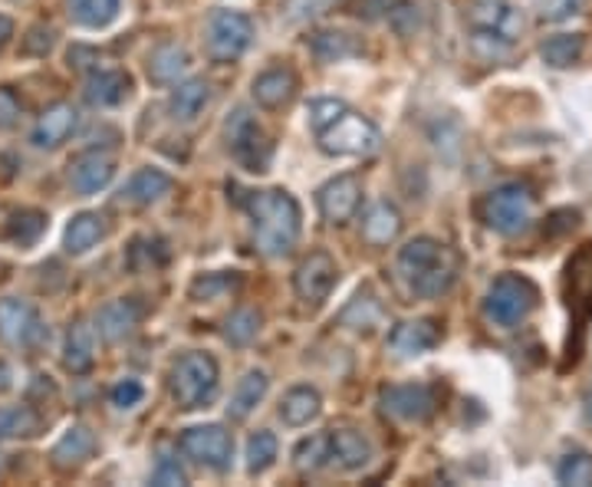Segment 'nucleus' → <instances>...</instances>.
Segmentation results:
<instances>
[{"instance_id":"nucleus-1","label":"nucleus","mask_w":592,"mask_h":487,"mask_svg":"<svg viewBox=\"0 0 592 487\" xmlns=\"http://www.w3.org/2000/svg\"><path fill=\"white\" fill-rule=\"evenodd\" d=\"M395 271L415 296L438 300L455 287L458 271H461V257L435 237H411L398 251Z\"/></svg>"},{"instance_id":"nucleus-2","label":"nucleus","mask_w":592,"mask_h":487,"mask_svg":"<svg viewBox=\"0 0 592 487\" xmlns=\"http://www.w3.org/2000/svg\"><path fill=\"white\" fill-rule=\"evenodd\" d=\"M244 207L254 221L257 251L264 257H287L303 231V214L296 197L280 189H264V192H251Z\"/></svg>"},{"instance_id":"nucleus-3","label":"nucleus","mask_w":592,"mask_h":487,"mask_svg":"<svg viewBox=\"0 0 592 487\" xmlns=\"http://www.w3.org/2000/svg\"><path fill=\"white\" fill-rule=\"evenodd\" d=\"M217 379H221L217 359H214L211 353L192 349V353H185V356L172 366L169 392H172V398H175L178 408L195 412V408H207V405L214 402Z\"/></svg>"},{"instance_id":"nucleus-4","label":"nucleus","mask_w":592,"mask_h":487,"mask_svg":"<svg viewBox=\"0 0 592 487\" xmlns=\"http://www.w3.org/2000/svg\"><path fill=\"white\" fill-rule=\"evenodd\" d=\"M533 211H537V195L520 182L500 185L478 201V217L503 237L523 234L533 224Z\"/></svg>"},{"instance_id":"nucleus-5","label":"nucleus","mask_w":592,"mask_h":487,"mask_svg":"<svg viewBox=\"0 0 592 487\" xmlns=\"http://www.w3.org/2000/svg\"><path fill=\"white\" fill-rule=\"evenodd\" d=\"M540 306V291L523 274H500L484 296V316L493 326H520Z\"/></svg>"},{"instance_id":"nucleus-6","label":"nucleus","mask_w":592,"mask_h":487,"mask_svg":"<svg viewBox=\"0 0 592 487\" xmlns=\"http://www.w3.org/2000/svg\"><path fill=\"white\" fill-rule=\"evenodd\" d=\"M319 149L336 159H366L376 155L382 145V132L359 112H343L336 122H329L323 132H316Z\"/></svg>"},{"instance_id":"nucleus-7","label":"nucleus","mask_w":592,"mask_h":487,"mask_svg":"<svg viewBox=\"0 0 592 487\" xmlns=\"http://www.w3.org/2000/svg\"><path fill=\"white\" fill-rule=\"evenodd\" d=\"M254 43V20L241 10H214L207 20V53L217 63H234Z\"/></svg>"},{"instance_id":"nucleus-8","label":"nucleus","mask_w":592,"mask_h":487,"mask_svg":"<svg viewBox=\"0 0 592 487\" xmlns=\"http://www.w3.org/2000/svg\"><path fill=\"white\" fill-rule=\"evenodd\" d=\"M227 149L231 155L247 169V172H264L271 165L274 155V142L267 139V132L257 125V119L247 109H234V115L227 119Z\"/></svg>"},{"instance_id":"nucleus-9","label":"nucleus","mask_w":592,"mask_h":487,"mask_svg":"<svg viewBox=\"0 0 592 487\" xmlns=\"http://www.w3.org/2000/svg\"><path fill=\"white\" fill-rule=\"evenodd\" d=\"M178 448L188 461L211 471H227L234 458V438L224 425H195L185 428L178 438Z\"/></svg>"},{"instance_id":"nucleus-10","label":"nucleus","mask_w":592,"mask_h":487,"mask_svg":"<svg viewBox=\"0 0 592 487\" xmlns=\"http://www.w3.org/2000/svg\"><path fill=\"white\" fill-rule=\"evenodd\" d=\"M465 20L474 30V37H491L500 43H517L527 27L523 10L507 0H474L468 7Z\"/></svg>"},{"instance_id":"nucleus-11","label":"nucleus","mask_w":592,"mask_h":487,"mask_svg":"<svg viewBox=\"0 0 592 487\" xmlns=\"http://www.w3.org/2000/svg\"><path fill=\"white\" fill-rule=\"evenodd\" d=\"M563 300L576 333L592 319V241L576 247L563 267Z\"/></svg>"},{"instance_id":"nucleus-12","label":"nucleus","mask_w":592,"mask_h":487,"mask_svg":"<svg viewBox=\"0 0 592 487\" xmlns=\"http://www.w3.org/2000/svg\"><path fill=\"white\" fill-rule=\"evenodd\" d=\"M0 339L7 346H27L37 349L50 339V329L43 326L40 313L27 300H0Z\"/></svg>"},{"instance_id":"nucleus-13","label":"nucleus","mask_w":592,"mask_h":487,"mask_svg":"<svg viewBox=\"0 0 592 487\" xmlns=\"http://www.w3.org/2000/svg\"><path fill=\"white\" fill-rule=\"evenodd\" d=\"M336 277H339L336 261H333L326 251H313V254L303 257L299 267H296L294 291L306 306H319V303L333 293V287H336Z\"/></svg>"},{"instance_id":"nucleus-14","label":"nucleus","mask_w":592,"mask_h":487,"mask_svg":"<svg viewBox=\"0 0 592 487\" xmlns=\"http://www.w3.org/2000/svg\"><path fill=\"white\" fill-rule=\"evenodd\" d=\"M379 398H382V408L401 422H428L438 408V392L425 383L389 386V389H382Z\"/></svg>"},{"instance_id":"nucleus-15","label":"nucleus","mask_w":592,"mask_h":487,"mask_svg":"<svg viewBox=\"0 0 592 487\" xmlns=\"http://www.w3.org/2000/svg\"><path fill=\"white\" fill-rule=\"evenodd\" d=\"M319 214L329 224H346L356 217L359 204H363V182L356 175H336L319 189Z\"/></svg>"},{"instance_id":"nucleus-16","label":"nucleus","mask_w":592,"mask_h":487,"mask_svg":"<svg viewBox=\"0 0 592 487\" xmlns=\"http://www.w3.org/2000/svg\"><path fill=\"white\" fill-rule=\"evenodd\" d=\"M438 343H441V326L435 319H408V323H398L389 333V349L398 359L431 353Z\"/></svg>"},{"instance_id":"nucleus-17","label":"nucleus","mask_w":592,"mask_h":487,"mask_svg":"<svg viewBox=\"0 0 592 487\" xmlns=\"http://www.w3.org/2000/svg\"><path fill=\"white\" fill-rule=\"evenodd\" d=\"M372 461V445L363 432L333 428L329 432V465L339 471H359Z\"/></svg>"},{"instance_id":"nucleus-18","label":"nucleus","mask_w":592,"mask_h":487,"mask_svg":"<svg viewBox=\"0 0 592 487\" xmlns=\"http://www.w3.org/2000/svg\"><path fill=\"white\" fill-rule=\"evenodd\" d=\"M115 175V159L109 152H83L80 159H73L70 165V185L80 192V195H96L102 192Z\"/></svg>"},{"instance_id":"nucleus-19","label":"nucleus","mask_w":592,"mask_h":487,"mask_svg":"<svg viewBox=\"0 0 592 487\" xmlns=\"http://www.w3.org/2000/svg\"><path fill=\"white\" fill-rule=\"evenodd\" d=\"M142 303L125 296V300H112L96 313V333L105 343H119L125 339L139 323H142Z\"/></svg>"},{"instance_id":"nucleus-20","label":"nucleus","mask_w":592,"mask_h":487,"mask_svg":"<svg viewBox=\"0 0 592 487\" xmlns=\"http://www.w3.org/2000/svg\"><path fill=\"white\" fill-rule=\"evenodd\" d=\"M76 125H80V112L70 102H57L40 115V122L33 129V145L37 149H60L76 132Z\"/></svg>"},{"instance_id":"nucleus-21","label":"nucleus","mask_w":592,"mask_h":487,"mask_svg":"<svg viewBox=\"0 0 592 487\" xmlns=\"http://www.w3.org/2000/svg\"><path fill=\"white\" fill-rule=\"evenodd\" d=\"M96 448H99L96 435H93L86 425H73V428H67V432H63V438L53 445L50 461H53L60 471H70V468L86 465V461L96 455Z\"/></svg>"},{"instance_id":"nucleus-22","label":"nucleus","mask_w":592,"mask_h":487,"mask_svg":"<svg viewBox=\"0 0 592 487\" xmlns=\"http://www.w3.org/2000/svg\"><path fill=\"white\" fill-rule=\"evenodd\" d=\"M172 189H175V182L162 169H139L125 182V189L119 192V201L122 204H135V207H149V204L162 201L165 195H172Z\"/></svg>"},{"instance_id":"nucleus-23","label":"nucleus","mask_w":592,"mask_h":487,"mask_svg":"<svg viewBox=\"0 0 592 487\" xmlns=\"http://www.w3.org/2000/svg\"><path fill=\"white\" fill-rule=\"evenodd\" d=\"M192 70V53L182 43H162L149 57V80L155 87H172Z\"/></svg>"},{"instance_id":"nucleus-24","label":"nucleus","mask_w":592,"mask_h":487,"mask_svg":"<svg viewBox=\"0 0 592 487\" xmlns=\"http://www.w3.org/2000/svg\"><path fill=\"white\" fill-rule=\"evenodd\" d=\"M401 234V211L392 201H376L366 217H363V237L372 247H389L395 237Z\"/></svg>"},{"instance_id":"nucleus-25","label":"nucleus","mask_w":592,"mask_h":487,"mask_svg":"<svg viewBox=\"0 0 592 487\" xmlns=\"http://www.w3.org/2000/svg\"><path fill=\"white\" fill-rule=\"evenodd\" d=\"M296 97V73L287 67H274L254 80V99L264 109H284Z\"/></svg>"},{"instance_id":"nucleus-26","label":"nucleus","mask_w":592,"mask_h":487,"mask_svg":"<svg viewBox=\"0 0 592 487\" xmlns=\"http://www.w3.org/2000/svg\"><path fill=\"white\" fill-rule=\"evenodd\" d=\"M96 363V336L86 323H73L67 333V346H63V366L73 376H86Z\"/></svg>"},{"instance_id":"nucleus-27","label":"nucleus","mask_w":592,"mask_h":487,"mask_svg":"<svg viewBox=\"0 0 592 487\" xmlns=\"http://www.w3.org/2000/svg\"><path fill=\"white\" fill-rule=\"evenodd\" d=\"M309 50L323 63H343V60H353V57L366 53V47L356 37L343 33V30H319V33H313L309 37Z\"/></svg>"},{"instance_id":"nucleus-28","label":"nucleus","mask_w":592,"mask_h":487,"mask_svg":"<svg viewBox=\"0 0 592 487\" xmlns=\"http://www.w3.org/2000/svg\"><path fill=\"white\" fill-rule=\"evenodd\" d=\"M319 412H323V398H319V392L313 389V386H294V389L284 395V402H280V418L290 428L309 425L313 418H319Z\"/></svg>"},{"instance_id":"nucleus-29","label":"nucleus","mask_w":592,"mask_h":487,"mask_svg":"<svg viewBox=\"0 0 592 487\" xmlns=\"http://www.w3.org/2000/svg\"><path fill=\"white\" fill-rule=\"evenodd\" d=\"M271 389V379H267V373H261V369H251L241 383H237V389L231 395V405H227V415L234 418V422H244L261 402H264V395Z\"/></svg>"},{"instance_id":"nucleus-30","label":"nucleus","mask_w":592,"mask_h":487,"mask_svg":"<svg viewBox=\"0 0 592 487\" xmlns=\"http://www.w3.org/2000/svg\"><path fill=\"white\" fill-rule=\"evenodd\" d=\"M129 90H132V80L122 70H96L86 80V99L93 105H119L129 97Z\"/></svg>"},{"instance_id":"nucleus-31","label":"nucleus","mask_w":592,"mask_h":487,"mask_svg":"<svg viewBox=\"0 0 592 487\" xmlns=\"http://www.w3.org/2000/svg\"><path fill=\"white\" fill-rule=\"evenodd\" d=\"M102 237H105V224H102V217L93 214V211H83V214H76V217L70 221L67 237H63V247H67L70 254L80 257V254H90Z\"/></svg>"},{"instance_id":"nucleus-32","label":"nucleus","mask_w":592,"mask_h":487,"mask_svg":"<svg viewBox=\"0 0 592 487\" xmlns=\"http://www.w3.org/2000/svg\"><path fill=\"white\" fill-rule=\"evenodd\" d=\"M211 102V87L204 83V80H188V83H182L172 99H169V112H172V119H178V122H195L197 115L204 112V105Z\"/></svg>"},{"instance_id":"nucleus-33","label":"nucleus","mask_w":592,"mask_h":487,"mask_svg":"<svg viewBox=\"0 0 592 487\" xmlns=\"http://www.w3.org/2000/svg\"><path fill=\"white\" fill-rule=\"evenodd\" d=\"M583 47H586V40H583L580 33H553V37H547V40L540 43V57H543L547 67L567 70V67L580 63Z\"/></svg>"},{"instance_id":"nucleus-34","label":"nucleus","mask_w":592,"mask_h":487,"mask_svg":"<svg viewBox=\"0 0 592 487\" xmlns=\"http://www.w3.org/2000/svg\"><path fill=\"white\" fill-rule=\"evenodd\" d=\"M119 7H122V0H70L73 20L80 27H90V30L109 27L119 17Z\"/></svg>"},{"instance_id":"nucleus-35","label":"nucleus","mask_w":592,"mask_h":487,"mask_svg":"<svg viewBox=\"0 0 592 487\" xmlns=\"http://www.w3.org/2000/svg\"><path fill=\"white\" fill-rule=\"evenodd\" d=\"M294 465L303 475H313L329 465V432H316L294 448Z\"/></svg>"},{"instance_id":"nucleus-36","label":"nucleus","mask_w":592,"mask_h":487,"mask_svg":"<svg viewBox=\"0 0 592 487\" xmlns=\"http://www.w3.org/2000/svg\"><path fill=\"white\" fill-rule=\"evenodd\" d=\"M379 319H382V306L369 291L356 293L353 303L339 313V323L349 326V329H372Z\"/></svg>"},{"instance_id":"nucleus-37","label":"nucleus","mask_w":592,"mask_h":487,"mask_svg":"<svg viewBox=\"0 0 592 487\" xmlns=\"http://www.w3.org/2000/svg\"><path fill=\"white\" fill-rule=\"evenodd\" d=\"M241 287V274H201L192 281L188 296L195 303H214V300H224L231 293H237Z\"/></svg>"},{"instance_id":"nucleus-38","label":"nucleus","mask_w":592,"mask_h":487,"mask_svg":"<svg viewBox=\"0 0 592 487\" xmlns=\"http://www.w3.org/2000/svg\"><path fill=\"white\" fill-rule=\"evenodd\" d=\"M43 231H47V214H43V211H33V207L17 211V214L7 221V237H10L13 244H20V247L37 244Z\"/></svg>"},{"instance_id":"nucleus-39","label":"nucleus","mask_w":592,"mask_h":487,"mask_svg":"<svg viewBox=\"0 0 592 487\" xmlns=\"http://www.w3.org/2000/svg\"><path fill=\"white\" fill-rule=\"evenodd\" d=\"M557 481L567 487H590L592 485V455L583 448H573L560 458L557 465Z\"/></svg>"},{"instance_id":"nucleus-40","label":"nucleus","mask_w":592,"mask_h":487,"mask_svg":"<svg viewBox=\"0 0 592 487\" xmlns=\"http://www.w3.org/2000/svg\"><path fill=\"white\" fill-rule=\"evenodd\" d=\"M277 455H280V445H277L274 432L251 435V442H247V475H264L267 468H274Z\"/></svg>"},{"instance_id":"nucleus-41","label":"nucleus","mask_w":592,"mask_h":487,"mask_svg":"<svg viewBox=\"0 0 592 487\" xmlns=\"http://www.w3.org/2000/svg\"><path fill=\"white\" fill-rule=\"evenodd\" d=\"M40 432V415L33 408H0V442L7 438H33Z\"/></svg>"},{"instance_id":"nucleus-42","label":"nucleus","mask_w":592,"mask_h":487,"mask_svg":"<svg viewBox=\"0 0 592 487\" xmlns=\"http://www.w3.org/2000/svg\"><path fill=\"white\" fill-rule=\"evenodd\" d=\"M257 333H261V313H254V310H237L224 323V339L231 346H247Z\"/></svg>"},{"instance_id":"nucleus-43","label":"nucleus","mask_w":592,"mask_h":487,"mask_svg":"<svg viewBox=\"0 0 592 487\" xmlns=\"http://www.w3.org/2000/svg\"><path fill=\"white\" fill-rule=\"evenodd\" d=\"M343 112H346V102H343V99H309V105H306V119H309L313 132H323V129H326L329 122H336Z\"/></svg>"},{"instance_id":"nucleus-44","label":"nucleus","mask_w":592,"mask_h":487,"mask_svg":"<svg viewBox=\"0 0 592 487\" xmlns=\"http://www.w3.org/2000/svg\"><path fill=\"white\" fill-rule=\"evenodd\" d=\"M583 7H586V0H537V13H540V20H547V23L570 20V17H576Z\"/></svg>"},{"instance_id":"nucleus-45","label":"nucleus","mask_w":592,"mask_h":487,"mask_svg":"<svg viewBox=\"0 0 592 487\" xmlns=\"http://www.w3.org/2000/svg\"><path fill=\"white\" fill-rule=\"evenodd\" d=\"M109 398H112V405H115V408H135V405L145 398V386H142L139 379L125 376V379H119V383L112 386Z\"/></svg>"},{"instance_id":"nucleus-46","label":"nucleus","mask_w":592,"mask_h":487,"mask_svg":"<svg viewBox=\"0 0 592 487\" xmlns=\"http://www.w3.org/2000/svg\"><path fill=\"white\" fill-rule=\"evenodd\" d=\"M23 115V102L10 87H0V129H13Z\"/></svg>"},{"instance_id":"nucleus-47","label":"nucleus","mask_w":592,"mask_h":487,"mask_svg":"<svg viewBox=\"0 0 592 487\" xmlns=\"http://www.w3.org/2000/svg\"><path fill=\"white\" fill-rule=\"evenodd\" d=\"M152 485H162V487H172V485H188L185 481V471L169 458V455H162L159 458V468H155V475H152Z\"/></svg>"},{"instance_id":"nucleus-48","label":"nucleus","mask_w":592,"mask_h":487,"mask_svg":"<svg viewBox=\"0 0 592 487\" xmlns=\"http://www.w3.org/2000/svg\"><path fill=\"white\" fill-rule=\"evenodd\" d=\"M23 50L27 53H37V57H47L53 50V30L50 27H33L30 37L23 40Z\"/></svg>"},{"instance_id":"nucleus-49","label":"nucleus","mask_w":592,"mask_h":487,"mask_svg":"<svg viewBox=\"0 0 592 487\" xmlns=\"http://www.w3.org/2000/svg\"><path fill=\"white\" fill-rule=\"evenodd\" d=\"M10 37H13V20L0 13V50H3L7 43H10Z\"/></svg>"},{"instance_id":"nucleus-50","label":"nucleus","mask_w":592,"mask_h":487,"mask_svg":"<svg viewBox=\"0 0 592 487\" xmlns=\"http://www.w3.org/2000/svg\"><path fill=\"white\" fill-rule=\"evenodd\" d=\"M10 379H13V373H10V366H7V363H0V392H7V389H10V386H13Z\"/></svg>"},{"instance_id":"nucleus-51","label":"nucleus","mask_w":592,"mask_h":487,"mask_svg":"<svg viewBox=\"0 0 592 487\" xmlns=\"http://www.w3.org/2000/svg\"><path fill=\"white\" fill-rule=\"evenodd\" d=\"M586 412H590V418H592V389H590V395H586Z\"/></svg>"}]
</instances>
